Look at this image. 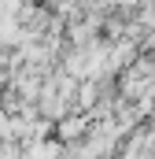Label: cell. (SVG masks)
Masks as SVG:
<instances>
[{
	"label": "cell",
	"instance_id": "6da1fadb",
	"mask_svg": "<svg viewBox=\"0 0 155 159\" xmlns=\"http://www.w3.org/2000/svg\"><path fill=\"white\" fill-rule=\"evenodd\" d=\"M74 133H81V122H67L63 126V137H74Z\"/></svg>",
	"mask_w": 155,
	"mask_h": 159
}]
</instances>
